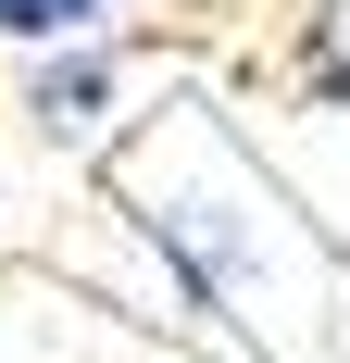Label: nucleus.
Returning a JSON list of instances; mask_svg holds the SVG:
<instances>
[{
  "instance_id": "f257e3e1",
  "label": "nucleus",
  "mask_w": 350,
  "mask_h": 363,
  "mask_svg": "<svg viewBox=\"0 0 350 363\" xmlns=\"http://www.w3.org/2000/svg\"><path fill=\"white\" fill-rule=\"evenodd\" d=\"M138 238L175 263V289L201 301V313H238L250 276H263L250 213H238V201H201V188H150V176H138Z\"/></svg>"
},
{
  "instance_id": "f03ea898",
  "label": "nucleus",
  "mask_w": 350,
  "mask_h": 363,
  "mask_svg": "<svg viewBox=\"0 0 350 363\" xmlns=\"http://www.w3.org/2000/svg\"><path fill=\"white\" fill-rule=\"evenodd\" d=\"M125 38H63V50H26V125L50 150H88L113 125V101H125Z\"/></svg>"
},
{
  "instance_id": "7ed1b4c3",
  "label": "nucleus",
  "mask_w": 350,
  "mask_h": 363,
  "mask_svg": "<svg viewBox=\"0 0 350 363\" xmlns=\"http://www.w3.org/2000/svg\"><path fill=\"white\" fill-rule=\"evenodd\" d=\"M288 75H300L325 113H350V0H313V13H300V38H288Z\"/></svg>"
},
{
  "instance_id": "20e7f679",
  "label": "nucleus",
  "mask_w": 350,
  "mask_h": 363,
  "mask_svg": "<svg viewBox=\"0 0 350 363\" xmlns=\"http://www.w3.org/2000/svg\"><path fill=\"white\" fill-rule=\"evenodd\" d=\"M125 0H0V38H26V50H63V38H113Z\"/></svg>"
}]
</instances>
